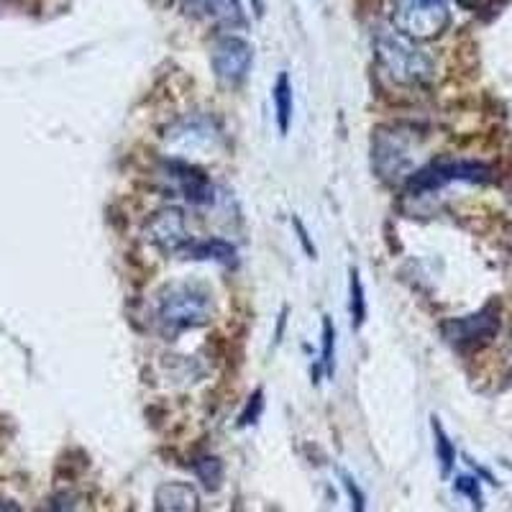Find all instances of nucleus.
Here are the masks:
<instances>
[{
  "mask_svg": "<svg viewBox=\"0 0 512 512\" xmlns=\"http://www.w3.org/2000/svg\"><path fill=\"white\" fill-rule=\"evenodd\" d=\"M423 141L415 128L382 126L372 136V167L382 180L402 182L418 172Z\"/></svg>",
  "mask_w": 512,
  "mask_h": 512,
  "instance_id": "3",
  "label": "nucleus"
},
{
  "mask_svg": "<svg viewBox=\"0 0 512 512\" xmlns=\"http://www.w3.org/2000/svg\"><path fill=\"white\" fill-rule=\"evenodd\" d=\"M159 177L169 192H177L192 205H210L213 203V182L200 172L195 164L182 162V159H164L159 167Z\"/></svg>",
  "mask_w": 512,
  "mask_h": 512,
  "instance_id": "7",
  "label": "nucleus"
},
{
  "mask_svg": "<svg viewBox=\"0 0 512 512\" xmlns=\"http://www.w3.org/2000/svg\"><path fill=\"white\" fill-rule=\"evenodd\" d=\"M262 410H264L262 390H256L254 397H249V402H246L244 413H241L239 418V425H254L256 420H259V415H262Z\"/></svg>",
  "mask_w": 512,
  "mask_h": 512,
  "instance_id": "21",
  "label": "nucleus"
},
{
  "mask_svg": "<svg viewBox=\"0 0 512 512\" xmlns=\"http://www.w3.org/2000/svg\"><path fill=\"white\" fill-rule=\"evenodd\" d=\"M216 313V300L203 282H169L157 295V318L167 331L205 326Z\"/></svg>",
  "mask_w": 512,
  "mask_h": 512,
  "instance_id": "2",
  "label": "nucleus"
},
{
  "mask_svg": "<svg viewBox=\"0 0 512 512\" xmlns=\"http://www.w3.org/2000/svg\"><path fill=\"white\" fill-rule=\"evenodd\" d=\"M292 223H295V228H297V239H300V244H303L305 254H308L310 259H315V254H318V251H315V246H313V241H310L308 231H305L303 221H300V218H292Z\"/></svg>",
  "mask_w": 512,
  "mask_h": 512,
  "instance_id": "22",
  "label": "nucleus"
},
{
  "mask_svg": "<svg viewBox=\"0 0 512 512\" xmlns=\"http://www.w3.org/2000/svg\"><path fill=\"white\" fill-rule=\"evenodd\" d=\"M192 472L198 474V479L208 489L221 487L223 464H221V459H216V456H203V459H198L195 464H192Z\"/></svg>",
  "mask_w": 512,
  "mask_h": 512,
  "instance_id": "17",
  "label": "nucleus"
},
{
  "mask_svg": "<svg viewBox=\"0 0 512 512\" xmlns=\"http://www.w3.org/2000/svg\"><path fill=\"white\" fill-rule=\"evenodd\" d=\"M454 489L459 492V495H464L466 500L472 502L474 510L482 512V489H479V479L469 477V474H466V477H456Z\"/></svg>",
  "mask_w": 512,
  "mask_h": 512,
  "instance_id": "19",
  "label": "nucleus"
},
{
  "mask_svg": "<svg viewBox=\"0 0 512 512\" xmlns=\"http://www.w3.org/2000/svg\"><path fill=\"white\" fill-rule=\"evenodd\" d=\"M431 428H433V446H436V461L438 466H441V477L448 479L451 477V472H454L456 448L454 443H451V438L446 436V431H443L441 420L433 418Z\"/></svg>",
  "mask_w": 512,
  "mask_h": 512,
  "instance_id": "15",
  "label": "nucleus"
},
{
  "mask_svg": "<svg viewBox=\"0 0 512 512\" xmlns=\"http://www.w3.org/2000/svg\"><path fill=\"white\" fill-rule=\"evenodd\" d=\"M154 512H200L198 489L187 482H164L154 492Z\"/></svg>",
  "mask_w": 512,
  "mask_h": 512,
  "instance_id": "11",
  "label": "nucleus"
},
{
  "mask_svg": "<svg viewBox=\"0 0 512 512\" xmlns=\"http://www.w3.org/2000/svg\"><path fill=\"white\" fill-rule=\"evenodd\" d=\"M390 24L413 41L441 36L451 26L448 0H390Z\"/></svg>",
  "mask_w": 512,
  "mask_h": 512,
  "instance_id": "5",
  "label": "nucleus"
},
{
  "mask_svg": "<svg viewBox=\"0 0 512 512\" xmlns=\"http://www.w3.org/2000/svg\"><path fill=\"white\" fill-rule=\"evenodd\" d=\"M221 144V126L216 118L203 116V113H187L164 128V146H167L169 159H182L192 164L198 159L213 157Z\"/></svg>",
  "mask_w": 512,
  "mask_h": 512,
  "instance_id": "4",
  "label": "nucleus"
},
{
  "mask_svg": "<svg viewBox=\"0 0 512 512\" xmlns=\"http://www.w3.org/2000/svg\"><path fill=\"white\" fill-rule=\"evenodd\" d=\"M190 6L195 11L205 13L208 18L218 21L223 26H244L246 16L241 8V0H190Z\"/></svg>",
  "mask_w": 512,
  "mask_h": 512,
  "instance_id": "13",
  "label": "nucleus"
},
{
  "mask_svg": "<svg viewBox=\"0 0 512 512\" xmlns=\"http://www.w3.org/2000/svg\"><path fill=\"white\" fill-rule=\"evenodd\" d=\"M251 3H254L256 16H262V13H264V0H251Z\"/></svg>",
  "mask_w": 512,
  "mask_h": 512,
  "instance_id": "24",
  "label": "nucleus"
},
{
  "mask_svg": "<svg viewBox=\"0 0 512 512\" xmlns=\"http://www.w3.org/2000/svg\"><path fill=\"white\" fill-rule=\"evenodd\" d=\"M146 244H152L154 249L164 251V254H182L185 246L190 244L192 236L187 233L185 213L180 208H162L149 216L141 231Z\"/></svg>",
  "mask_w": 512,
  "mask_h": 512,
  "instance_id": "8",
  "label": "nucleus"
},
{
  "mask_svg": "<svg viewBox=\"0 0 512 512\" xmlns=\"http://www.w3.org/2000/svg\"><path fill=\"white\" fill-rule=\"evenodd\" d=\"M341 484H344L346 495L351 500V510L354 512H367V495L361 492V487L356 484V479L349 472H341Z\"/></svg>",
  "mask_w": 512,
  "mask_h": 512,
  "instance_id": "20",
  "label": "nucleus"
},
{
  "mask_svg": "<svg viewBox=\"0 0 512 512\" xmlns=\"http://www.w3.org/2000/svg\"><path fill=\"white\" fill-rule=\"evenodd\" d=\"M320 367H323L326 377H333V372H336V328H333L328 315H323V359H320Z\"/></svg>",
  "mask_w": 512,
  "mask_h": 512,
  "instance_id": "18",
  "label": "nucleus"
},
{
  "mask_svg": "<svg viewBox=\"0 0 512 512\" xmlns=\"http://www.w3.org/2000/svg\"><path fill=\"white\" fill-rule=\"evenodd\" d=\"M349 313H351V326L359 331L364 326V320H367V297H364V285H361L359 269H351L349 274Z\"/></svg>",
  "mask_w": 512,
  "mask_h": 512,
  "instance_id": "16",
  "label": "nucleus"
},
{
  "mask_svg": "<svg viewBox=\"0 0 512 512\" xmlns=\"http://www.w3.org/2000/svg\"><path fill=\"white\" fill-rule=\"evenodd\" d=\"M0 512H21V510H18V505H13V502H0Z\"/></svg>",
  "mask_w": 512,
  "mask_h": 512,
  "instance_id": "23",
  "label": "nucleus"
},
{
  "mask_svg": "<svg viewBox=\"0 0 512 512\" xmlns=\"http://www.w3.org/2000/svg\"><path fill=\"white\" fill-rule=\"evenodd\" d=\"M489 177V169L479 162H436L431 167L418 169L408 180L410 195H423L433 192L448 182H484Z\"/></svg>",
  "mask_w": 512,
  "mask_h": 512,
  "instance_id": "6",
  "label": "nucleus"
},
{
  "mask_svg": "<svg viewBox=\"0 0 512 512\" xmlns=\"http://www.w3.org/2000/svg\"><path fill=\"white\" fill-rule=\"evenodd\" d=\"M272 100H274V113H277L280 134H287L292 121V82L290 77H287V72H280V77H277V82H274Z\"/></svg>",
  "mask_w": 512,
  "mask_h": 512,
  "instance_id": "14",
  "label": "nucleus"
},
{
  "mask_svg": "<svg viewBox=\"0 0 512 512\" xmlns=\"http://www.w3.org/2000/svg\"><path fill=\"white\" fill-rule=\"evenodd\" d=\"M185 259H200V262H218V264H233L236 262V246L228 244L223 239H200L190 241L185 246Z\"/></svg>",
  "mask_w": 512,
  "mask_h": 512,
  "instance_id": "12",
  "label": "nucleus"
},
{
  "mask_svg": "<svg viewBox=\"0 0 512 512\" xmlns=\"http://www.w3.org/2000/svg\"><path fill=\"white\" fill-rule=\"evenodd\" d=\"M251 62H254V49L246 39L241 36L226 34L213 44V52H210V64H213V72L221 82L228 85H236V82L244 80L251 70Z\"/></svg>",
  "mask_w": 512,
  "mask_h": 512,
  "instance_id": "9",
  "label": "nucleus"
},
{
  "mask_svg": "<svg viewBox=\"0 0 512 512\" xmlns=\"http://www.w3.org/2000/svg\"><path fill=\"white\" fill-rule=\"evenodd\" d=\"M374 57L384 75L397 85H408V88L425 85L436 72L431 54L425 52L418 41L402 36L395 29L379 31L374 36Z\"/></svg>",
  "mask_w": 512,
  "mask_h": 512,
  "instance_id": "1",
  "label": "nucleus"
},
{
  "mask_svg": "<svg viewBox=\"0 0 512 512\" xmlns=\"http://www.w3.org/2000/svg\"><path fill=\"white\" fill-rule=\"evenodd\" d=\"M497 328H500V310L495 305H487L474 315L448 320L443 326V336L454 346H477L495 336Z\"/></svg>",
  "mask_w": 512,
  "mask_h": 512,
  "instance_id": "10",
  "label": "nucleus"
}]
</instances>
